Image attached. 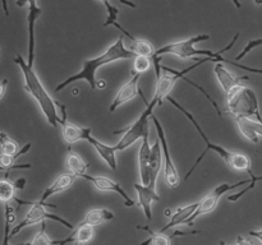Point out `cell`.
Returning a JSON list of instances; mask_svg holds the SVG:
<instances>
[{"mask_svg":"<svg viewBox=\"0 0 262 245\" xmlns=\"http://www.w3.org/2000/svg\"><path fill=\"white\" fill-rule=\"evenodd\" d=\"M136 54L133 53L132 50L125 47L124 45V38L123 36H119L118 40L113 43L112 46L106 48L101 55L96 56V58L92 59H86L83 61V65H82V69L78 71V73L73 74V76L68 77L67 79H64L61 83H59L56 86L55 92H60L61 89L67 88L71 83L73 82H78V81H86L89 83L90 88L94 91L96 89V71L97 69L102 68V66L107 65V64L115 63V61L119 60H127V59H135Z\"/></svg>","mask_w":262,"mask_h":245,"instance_id":"6da1fadb","label":"cell"},{"mask_svg":"<svg viewBox=\"0 0 262 245\" xmlns=\"http://www.w3.org/2000/svg\"><path fill=\"white\" fill-rule=\"evenodd\" d=\"M166 100H168L169 102H170V105H173L176 109H178L179 111L183 112L184 116L187 117V119L189 120V121L192 122V125H193L194 128H196L197 133L200 134V137H201V139L204 140V143L206 144V148L204 150V152L201 153V155L199 156V158L196 160V162L193 163V166H192L191 168L188 170V173L186 174V176H184V179H189L191 178V175L193 174V171L196 170L197 166L200 165V162L202 161V158L205 157V155H206L209 151H214L216 155H219V157L222 158V160L225 161V163H227L228 166H229L232 170H235V171H251V166H252V162H251V158L248 157L247 155H245V153H239V152H232V151H228L227 148L222 147V145L219 144H215V143H211V140L207 138L206 133L204 132V129L201 128V125L199 124V121L196 120V117L193 116V115L191 114V112L188 111V110L184 109L183 106H182L181 104H178V102L176 101V100L173 99V97L168 96L166 97Z\"/></svg>","mask_w":262,"mask_h":245,"instance_id":"7a4b0ae2","label":"cell"},{"mask_svg":"<svg viewBox=\"0 0 262 245\" xmlns=\"http://www.w3.org/2000/svg\"><path fill=\"white\" fill-rule=\"evenodd\" d=\"M239 37V33L234 36L230 43L228 46H225L224 48L219 51H210V50H200V48L194 47V45L201 41H206L209 40L210 36L209 35H196L192 36V37L187 38V40H182V41H177V42H171L168 43V45L163 46V47L158 48L155 51V54L152 55V65L155 68L156 71V77H159L161 74V59H163L164 55H176L178 58L183 59V60H188V59H194L196 61H199L200 59H197V55L201 56H207V58H212V59H220L223 58L222 54L224 51L230 50L232 46L234 45L235 41L238 40Z\"/></svg>","mask_w":262,"mask_h":245,"instance_id":"3957f363","label":"cell"},{"mask_svg":"<svg viewBox=\"0 0 262 245\" xmlns=\"http://www.w3.org/2000/svg\"><path fill=\"white\" fill-rule=\"evenodd\" d=\"M14 63L19 66L20 71L23 74V79H25V84L23 88L32 96V99L37 102L38 107L42 111L43 116L46 117L49 124L51 127H56L58 122H60L61 116H59L58 110L56 107H60V104L53 100L43 84L41 83L40 78L37 77L36 71L33 70V66L28 65L27 61L23 59L22 55L18 54L14 58Z\"/></svg>","mask_w":262,"mask_h":245,"instance_id":"277c9868","label":"cell"},{"mask_svg":"<svg viewBox=\"0 0 262 245\" xmlns=\"http://www.w3.org/2000/svg\"><path fill=\"white\" fill-rule=\"evenodd\" d=\"M161 161H163V151H161V143L159 138L152 145V156H151L150 170H148V184L142 185L137 183L133 185L135 190L137 191L138 204L145 213L147 221L152 219V203L160 201L158 191H156V181L161 170Z\"/></svg>","mask_w":262,"mask_h":245,"instance_id":"5b68a950","label":"cell"},{"mask_svg":"<svg viewBox=\"0 0 262 245\" xmlns=\"http://www.w3.org/2000/svg\"><path fill=\"white\" fill-rule=\"evenodd\" d=\"M225 96H227L228 114L234 116V119L243 117V119H251L262 122L257 96L250 87L239 84Z\"/></svg>","mask_w":262,"mask_h":245,"instance_id":"8992f818","label":"cell"},{"mask_svg":"<svg viewBox=\"0 0 262 245\" xmlns=\"http://www.w3.org/2000/svg\"><path fill=\"white\" fill-rule=\"evenodd\" d=\"M156 106H159L158 101L156 100H151L148 102V105L146 106V110L140 115L137 120L133 122L132 125H129L128 128L123 130H115L114 134H122V138H120L119 142L114 145L115 151L117 152H120V151L127 150L128 147L133 144V143L137 142L138 139H142L146 134L148 133V120L152 116L154 109Z\"/></svg>","mask_w":262,"mask_h":245,"instance_id":"52a82bcc","label":"cell"},{"mask_svg":"<svg viewBox=\"0 0 262 245\" xmlns=\"http://www.w3.org/2000/svg\"><path fill=\"white\" fill-rule=\"evenodd\" d=\"M48 207H50V208H56V206H54V204H50V203H46V202L37 201L31 203L30 211L27 212L26 217L19 222V224L15 225V226L10 230L9 237H13L14 235H17L18 232L22 231L23 229H26L27 226H31V225L40 224V222L42 224L45 219H53V221H56L60 225H63L66 229L74 230V226L72 222L67 221L66 218L58 216V214H54V213H50V212H48L46 211Z\"/></svg>","mask_w":262,"mask_h":245,"instance_id":"ba28073f","label":"cell"},{"mask_svg":"<svg viewBox=\"0 0 262 245\" xmlns=\"http://www.w3.org/2000/svg\"><path fill=\"white\" fill-rule=\"evenodd\" d=\"M250 183H251V179H246V180H241L239 183H235V184L224 183L217 185L214 190L210 191L206 197H204L201 201L197 202V209L194 211V213L189 217L188 221L186 222L187 226H192L193 222L196 221L200 216H202V214L210 213V212L214 211V209L216 208L217 203H219L220 198H222L224 194H227L228 191L233 190V189H237L239 188V186L245 185V184H250Z\"/></svg>","mask_w":262,"mask_h":245,"instance_id":"9c48e42d","label":"cell"},{"mask_svg":"<svg viewBox=\"0 0 262 245\" xmlns=\"http://www.w3.org/2000/svg\"><path fill=\"white\" fill-rule=\"evenodd\" d=\"M151 120H152L154 125L156 128V132H158V137L159 140L161 143V151H163V156H164V179H165V183L168 184L169 188L174 189L179 185V174L178 170H177L176 165H174L173 160H171L170 156V151H169V145H168V140H166V135L165 132H164V128L161 125V122L159 121L158 117L155 115L151 116Z\"/></svg>","mask_w":262,"mask_h":245,"instance_id":"30bf717a","label":"cell"},{"mask_svg":"<svg viewBox=\"0 0 262 245\" xmlns=\"http://www.w3.org/2000/svg\"><path fill=\"white\" fill-rule=\"evenodd\" d=\"M140 78H141V74L137 73H133L130 71V78L123 84L122 87L119 88L118 93L115 94L114 100H113L112 105L109 107V111L110 112H114L119 109L122 105H124L125 102L130 101V100L135 99L137 94H141L143 97L142 92H141L140 87H138V83H140ZM145 99V97H143Z\"/></svg>","mask_w":262,"mask_h":245,"instance_id":"8fae6325","label":"cell"},{"mask_svg":"<svg viewBox=\"0 0 262 245\" xmlns=\"http://www.w3.org/2000/svg\"><path fill=\"white\" fill-rule=\"evenodd\" d=\"M61 110V120H60V127H61V135L66 143L69 145L73 143L78 142V140H87L92 135L91 128H81L74 125L73 122H69L67 120V110L64 105H60Z\"/></svg>","mask_w":262,"mask_h":245,"instance_id":"7c38bea8","label":"cell"},{"mask_svg":"<svg viewBox=\"0 0 262 245\" xmlns=\"http://www.w3.org/2000/svg\"><path fill=\"white\" fill-rule=\"evenodd\" d=\"M82 179H84V180H89L90 183H91L92 185L97 189V190L115 191V193H118L120 197H122L123 201H124L125 207H129L130 208V207L135 206V201H133V199L130 198L127 193H125V190L122 188V185H120V184H118L117 181L112 180V179L106 178V176H92V175H89V174H84V175L82 176Z\"/></svg>","mask_w":262,"mask_h":245,"instance_id":"4fadbf2b","label":"cell"},{"mask_svg":"<svg viewBox=\"0 0 262 245\" xmlns=\"http://www.w3.org/2000/svg\"><path fill=\"white\" fill-rule=\"evenodd\" d=\"M28 14H27V23H28V58L27 63L30 66H33L35 61V26L36 20L40 17L42 10L38 7L36 2H28Z\"/></svg>","mask_w":262,"mask_h":245,"instance_id":"5bb4252c","label":"cell"},{"mask_svg":"<svg viewBox=\"0 0 262 245\" xmlns=\"http://www.w3.org/2000/svg\"><path fill=\"white\" fill-rule=\"evenodd\" d=\"M151 156H152V147L148 142V133L142 138L140 152H138V170H140V179L142 185L148 184V170H150Z\"/></svg>","mask_w":262,"mask_h":245,"instance_id":"9a60e30c","label":"cell"},{"mask_svg":"<svg viewBox=\"0 0 262 245\" xmlns=\"http://www.w3.org/2000/svg\"><path fill=\"white\" fill-rule=\"evenodd\" d=\"M214 74L216 77V79L219 81L220 86L224 89L225 94L229 93L233 88H235L237 86L242 84V81L247 79V77H237L233 73H230L227 68L224 66V64L217 63L214 68Z\"/></svg>","mask_w":262,"mask_h":245,"instance_id":"2e32d148","label":"cell"},{"mask_svg":"<svg viewBox=\"0 0 262 245\" xmlns=\"http://www.w3.org/2000/svg\"><path fill=\"white\" fill-rule=\"evenodd\" d=\"M95 236V230L92 226L81 224L77 226V229L73 230L71 236L66 237L61 240H55V245H67L69 242H73L74 245H84L91 241Z\"/></svg>","mask_w":262,"mask_h":245,"instance_id":"e0dca14e","label":"cell"},{"mask_svg":"<svg viewBox=\"0 0 262 245\" xmlns=\"http://www.w3.org/2000/svg\"><path fill=\"white\" fill-rule=\"evenodd\" d=\"M235 122H237L241 134L246 139L251 140L252 143H258V139L262 137V122L251 119H243V117L235 119Z\"/></svg>","mask_w":262,"mask_h":245,"instance_id":"ac0fdd59","label":"cell"},{"mask_svg":"<svg viewBox=\"0 0 262 245\" xmlns=\"http://www.w3.org/2000/svg\"><path fill=\"white\" fill-rule=\"evenodd\" d=\"M87 142L91 143L92 147L96 150V152L99 153L100 157H101L102 160L107 163V166H109L112 170H117L118 165H117V157H115V153H117V151H115L114 145L105 144V143L100 142L99 139H96L94 135H91V137L87 139Z\"/></svg>","mask_w":262,"mask_h":245,"instance_id":"d6986e66","label":"cell"},{"mask_svg":"<svg viewBox=\"0 0 262 245\" xmlns=\"http://www.w3.org/2000/svg\"><path fill=\"white\" fill-rule=\"evenodd\" d=\"M137 229L145 230L150 234V237L145 241L141 242L140 245H171V240L177 236V235H194L200 234L201 231H191V232H182V231H176L173 235H165V232H154L152 230H150L148 227H142L137 226Z\"/></svg>","mask_w":262,"mask_h":245,"instance_id":"ffe728a7","label":"cell"},{"mask_svg":"<svg viewBox=\"0 0 262 245\" xmlns=\"http://www.w3.org/2000/svg\"><path fill=\"white\" fill-rule=\"evenodd\" d=\"M196 209H197V203L188 204V206H184V207H179V208L170 216V221H169L163 229L159 230V232H165L168 231V230L173 229L174 226H178V225H186V222L188 221V218L194 213Z\"/></svg>","mask_w":262,"mask_h":245,"instance_id":"44dd1931","label":"cell"},{"mask_svg":"<svg viewBox=\"0 0 262 245\" xmlns=\"http://www.w3.org/2000/svg\"><path fill=\"white\" fill-rule=\"evenodd\" d=\"M74 180H76V176L72 175V174H64V175H60L59 178L55 179V181H54L45 191H43L40 201L46 202L51 195H54V194L67 190V189L71 188V186L73 185Z\"/></svg>","mask_w":262,"mask_h":245,"instance_id":"7402d4cb","label":"cell"},{"mask_svg":"<svg viewBox=\"0 0 262 245\" xmlns=\"http://www.w3.org/2000/svg\"><path fill=\"white\" fill-rule=\"evenodd\" d=\"M114 218V213L106 208H94L89 211L82 219V224L89 225V226H99V225L104 224V222L110 221Z\"/></svg>","mask_w":262,"mask_h":245,"instance_id":"603a6c76","label":"cell"},{"mask_svg":"<svg viewBox=\"0 0 262 245\" xmlns=\"http://www.w3.org/2000/svg\"><path fill=\"white\" fill-rule=\"evenodd\" d=\"M66 167L68 168L69 173H72V175H74L76 178H82L86 174L89 165L84 162L83 158L78 153H76L74 151H69L66 157Z\"/></svg>","mask_w":262,"mask_h":245,"instance_id":"cb8c5ba5","label":"cell"},{"mask_svg":"<svg viewBox=\"0 0 262 245\" xmlns=\"http://www.w3.org/2000/svg\"><path fill=\"white\" fill-rule=\"evenodd\" d=\"M17 190L15 184L8 180L7 178L0 180V202L4 204H10L13 201L17 202L18 198L15 197Z\"/></svg>","mask_w":262,"mask_h":245,"instance_id":"d4e9b609","label":"cell"},{"mask_svg":"<svg viewBox=\"0 0 262 245\" xmlns=\"http://www.w3.org/2000/svg\"><path fill=\"white\" fill-rule=\"evenodd\" d=\"M19 152L17 142L9 137L7 133L0 132V153L8 156H15Z\"/></svg>","mask_w":262,"mask_h":245,"instance_id":"484cf974","label":"cell"},{"mask_svg":"<svg viewBox=\"0 0 262 245\" xmlns=\"http://www.w3.org/2000/svg\"><path fill=\"white\" fill-rule=\"evenodd\" d=\"M130 50L136 54L137 56H146V58H150L155 54V48L151 45L148 41L141 40V38H136L132 42V46H130Z\"/></svg>","mask_w":262,"mask_h":245,"instance_id":"4316f807","label":"cell"},{"mask_svg":"<svg viewBox=\"0 0 262 245\" xmlns=\"http://www.w3.org/2000/svg\"><path fill=\"white\" fill-rule=\"evenodd\" d=\"M17 245H55V240H51L50 237H49V235L46 234V224L42 222V224H41L40 231L33 236V239L31 240V241Z\"/></svg>","mask_w":262,"mask_h":245,"instance_id":"83f0119b","label":"cell"},{"mask_svg":"<svg viewBox=\"0 0 262 245\" xmlns=\"http://www.w3.org/2000/svg\"><path fill=\"white\" fill-rule=\"evenodd\" d=\"M248 174H250V176H251V183L248 184L247 188L242 189V190L238 191V193H234V194H232V195H229V197H228V201H229V202H237V201H239V199L242 198V197L245 195V194H247L248 191L252 190V189L255 188L256 184H257L258 181H262V175H261V176L255 175V174L252 173V170L248 171Z\"/></svg>","mask_w":262,"mask_h":245,"instance_id":"f1b7e54d","label":"cell"},{"mask_svg":"<svg viewBox=\"0 0 262 245\" xmlns=\"http://www.w3.org/2000/svg\"><path fill=\"white\" fill-rule=\"evenodd\" d=\"M133 73H137L142 76V73H146L147 70H150L151 66H152V61L150 58H146V56H136L133 59Z\"/></svg>","mask_w":262,"mask_h":245,"instance_id":"f546056e","label":"cell"},{"mask_svg":"<svg viewBox=\"0 0 262 245\" xmlns=\"http://www.w3.org/2000/svg\"><path fill=\"white\" fill-rule=\"evenodd\" d=\"M258 46H262V37L261 38H256V40L248 41L247 45L243 47V50L241 51V53L238 54L237 56H235V59H234L235 63H237V61H239V60H242V59L245 58L246 55H248L251 51H253L256 47H258Z\"/></svg>","mask_w":262,"mask_h":245,"instance_id":"4dcf8cb0","label":"cell"},{"mask_svg":"<svg viewBox=\"0 0 262 245\" xmlns=\"http://www.w3.org/2000/svg\"><path fill=\"white\" fill-rule=\"evenodd\" d=\"M102 4L105 5V8H106V10H107V17H106V20H105V23H104V27H107V26H113L115 22H117L118 14H119V10H118L117 8H115L114 5H113L112 3H109V2H102Z\"/></svg>","mask_w":262,"mask_h":245,"instance_id":"1f68e13d","label":"cell"},{"mask_svg":"<svg viewBox=\"0 0 262 245\" xmlns=\"http://www.w3.org/2000/svg\"><path fill=\"white\" fill-rule=\"evenodd\" d=\"M225 61L229 64H232V65L237 66V68L242 69V70H246V71H252V73H256V74H262V69H258V68H252V66H248V65H243V64H239V63H235V61H229L225 59Z\"/></svg>","mask_w":262,"mask_h":245,"instance_id":"d6a6232c","label":"cell"},{"mask_svg":"<svg viewBox=\"0 0 262 245\" xmlns=\"http://www.w3.org/2000/svg\"><path fill=\"white\" fill-rule=\"evenodd\" d=\"M8 79L5 78V79H3V81H0V100L3 99V97H4V94H5V92H7V88H8Z\"/></svg>","mask_w":262,"mask_h":245,"instance_id":"836d02e7","label":"cell"},{"mask_svg":"<svg viewBox=\"0 0 262 245\" xmlns=\"http://www.w3.org/2000/svg\"><path fill=\"white\" fill-rule=\"evenodd\" d=\"M220 245H228V244H225L224 241H220ZM233 245H253V244H252V242L247 241L246 239H243L242 236H239L237 239V242H235V244H233Z\"/></svg>","mask_w":262,"mask_h":245,"instance_id":"e575fe53","label":"cell"},{"mask_svg":"<svg viewBox=\"0 0 262 245\" xmlns=\"http://www.w3.org/2000/svg\"><path fill=\"white\" fill-rule=\"evenodd\" d=\"M250 235L255 237V239H257L262 244V230H252V231H250Z\"/></svg>","mask_w":262,"mask_h":245,"instance_id":"d590c367","label":"cell"},{"mask_svg":"<svg viewBox=\"0 0 262 245\" xmlns=\"http://www.w3.org/2000/svg\"><path fill=\"white\" fill-rule=\"evenodd\" d=\"M15 188L17 189H19V190H22L23 188H25V184H26V179L25 178H20V179H18L17 181H15Z\"/></svg>","mask_w":262,"mask_h":245,"instance_id":"8d00e7d4","label":"cell"},{"mask_svg":"<svg viewBox=\"0 0 262 245\" xmlns=\"http://www.w3.org/2000/svg\"><path fill=\"white\" fill-rule=\"evenodd\" d=\"M105 86H106V84H105V81H97V83H96V88H105Z\"/></svg>","mask_w":262,"mask_h":245,"instance_id":"74e56055","label":"cell"},{"mask_svg":"<svg viewBox=\"0 0 262 245\" xmlns=\"http://www.w3.org/2000/svg\"><path fill=\"white\" fill-rule=\"evenodd\" d=\"M0 171H5V173H9V168H7V167H3V166H0Z\"/></svg>","mask_w":262,"mask_h":245,"instance_id":"f35d334b","label":"cell"},{"mask_svg":"<svg viewBox=\"0 0 262 245\" xmlns=\"http://www.w3.org/2000/svg\"><path fill=\"white\" fill-rule=\"evenodd\" d=\"M0 54H2V51H0Z\"/></svg>","mask_w":262,"mask_h":245,"instance_id":"ab89813d","label":"cell"}]
</instances>
